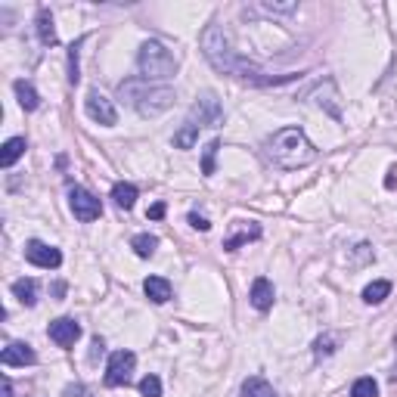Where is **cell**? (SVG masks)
<instances>
[{
  "mask_svg": "<svg viewBox=\"0 0 397 397\" xmlns=\"http://www.w3.org/2000/svg\"><path fill=\"white\" fill-rule=\"evenodd\" d=\"M202 53H205V59L212 62L221 75L239 78V81H252V84H286V81H292V75L274 78V75H264L258 66H252V62H245L236 50H233L227 31H224L221 25H208L205 31H202Z\"/></svg>",
  "mask_w": 397,
  "mask_h": 397,
  "instance_id": "1",
  "label": "cell"
},
{
  "mask_svg": "<svg viewBox=\"0 0 397 397\" xmlns=\"http://www.w3.org/2000/svg\"><path fill=\"white\" fill-rule=\"evenodd\" d=\"M118 97L128 103L130 109H137L143 118H155L165 109L174 106V90L165 87V84H149L143 78H128V81L118 84Z\"/></svg>",
  "mask_w": 397,
  "mask_h": 397,
  "instance_id": "2",
  "label": "cell"
},
{
  "mask_svg": "<svg viewBox=\"0 0 397 397\" xmlns=\"http://www.w3.org/2000/svg\"><path fill=\"white\" fill-rule=\"evenodd\" d=\"M267 155L283 171H298V168H307L310 161H317V146L310 143L301 128H283L267 143Z\"/></svg>",
  "mask_w": 397,
  "mask_h": 397,
  "instance_id": "3",
  "label": "cell"
},
{
  "mask_svg": "<svg viewBox=\"0 0 397 397\" xmlns=\"http://www.w3.org/2000/svg\"><path fill=\"white\" fill-rule=\"evenodd\" d=\"M140 78L149 84H165L168 78L177 75V56L161 41H146L137 53Z\"/></svg>",
  "mask_w": 397,
  "mask_h": 397,
  "instance_id": "4",
  "label": "cell"
},
{
  "mask_svg": "<svg viewBox=\"0 0 397 397\" xmlns=\"http://www.w3.org/2000/svg\"><path fill=\"white\" fill-rule=\"evenodd\" d=\"M190 124H196V128H221L224 124V109H221V99H217L214 90H205L193 103Z\"/></svg>",
  "mask_w": 397,
  "mask_h": 397,
  "instance_id": "5",
  "label": "cell"
},
{
  "mask_svg": "<svg viewBox=\"0 0 397 397\" xmlns=\"http://www.w3.org/2000/svg\"><path fill=\"white\" fill-rule=\"evenodd\" d=\"M68 208H72V214L84 224L97 221V217L103 214V202L93 196L90 190H84V186H68Z\"/></svg>",
  "mask_w": 397,
  "mask_h": 397,
  "instance_id": "6",
  "label": "cell"
},
{
  "mask_svg": "<svg viewBox=\"0 0 397 397\" xmlns=\"http://www.w3.org/2000/svg\"><path fill=\"white\" fill-rule=\"evenodd\" d=\"M134 367H137V357L130 351H115L109 357V367H106V385L109 388H121L130 385L134 379Z\"/></svg>",
  "mask_w": 397,
  "mask_h": 397,
  "instance_id": "7",
  "label": "cell"
},
{
  "mask_svg": "<svg viewBox=\"0 0 397 397\" xmlns=\"http://www.w3.org/2000/svg\"><path fill=\"white\" fill-rule=\"evenodd\" d=\"M84 112H87L97 124H103V128H115V124H118V112H115L112 99H106L99 90L87 93V99H84Z\"/></svg>",
  "mask_w": 397,
  "mask_h": 397,
  "instance_id": "8",
  "label": "cell"
},
{
  "mask_svg": "<svg viewBox=\"0 0 397 397\" xmlns=\"http://www.w3.org/2000/svg\"><path fill=\"white\" fill-rule=\"evenodd\" d=\"M25 261L35 264V267H44V270H56L62 264V255H59V248L47 245L41 239H31L25 245Z\"/></svg>",
  "mask_w": 397,
  "mask_h": 397,
  "instance_id": "9",
  "label": "cell"
},
{
  "mask_svg": "<svg viewBox=\"0 0 397 397\" xmlns=\"http://www.w3.org/2000/svg\"><path fill=\"white\" fill-rule=\"evenodd\" d=\"M47 336H50L53 345H59V348H72L75 341L81 338V323L72 320V317H59V320H53V323H50Z\"/></svg>",
  "mask_w": 397,
  "mask_h": 397,
  "instance_id": "10",
  "label": "cell"
},
{
  "mask_svg": "<svg viewBox=\"0 0 397 397\" xmlns=\"http://www.w3.org/2000/svg\"><path fill=\"white\" fill-rule=\"evenodd\" d=\"M258 236H261V224H255V221H236V224H233V233L224 239V252H239V248L248 245V243H255Z\"/></svg>",
  "mask_w": 397,
  "mask_h": 397,
  "instance_id": "11",
  "label": "cell"
},
{
  "mask_svg": "<svg viewBox=\"0 0 397 397\" xmlns=\"http://www.w3.org/2000/svg\"><path fill=\"white\" fill-rule=\"evenodd\" d=\"M0 363H4V367H31V363H37V354L28 341H10V345L0 351Z\"/></svg>",
  "mask_w": 397,
  "mask_h": 397,
  "instance_id": "12",
  "label": "cell"
},
{
  "mask_svg": "<svg viewBox=\"0 0 397 397\" xmlns=\"http://www.w3.org/2000/svg\"><path fill=\"white\" fill-rule=\"evenodd\" d=\"M248 298H252V307H255V310L267 314V310L274 307V298H276L274 283H270L267 276H258V279L252 283V295H248Z\"/></svg>",
  "mask_w": 397,
  "mask_h": 397,
  "instance_id": "13",
  "label": "cell"
},
{
  "mask_svg": "<svg viewBox=\"0 0 397 397\" xmlns=\"http://www.w3.org/2000/svg\"><path fill=\"white\" fill-rule=\"evenodd\" d=\"M143 292H146V298H149L152 305H165V301L171 298V283L165 276H149L143 283Z\"/></svg>",
  "mask_w": 397,
  "mask_h": 397,
  "instance_id": "14",
  "label": "cell"
},
{
  "mask_svg": "<svg viewBox=\"0 0 397 397\" xmlns=\"http://www.w3.org/2000/svg\"><path fill=\"white\" fill-rule=\"evenodd\" d=\"M239 397H276L274 385L267 382V379L261 376H248L243 382V391H239Z\"/></svg>",
  "mask_w": 397,
  "mask_h": 397,
  "instance_id": "15",
  "label": "cell"
},
{
  "mask_svg": "<svg viewBox=\"0 0 397 397\" xmlns=\"http://www.w3.org/2000/svg\"><path fill=\"white\" fill-rule=\"evenodd\" d=\"M25 155V137H13L4 143V152H0V165L4 168H13L16 161Z\"/></svg>",
  "mask_w": 397,
  "mask_h": 397,
  "instance_id": "16",
  "label": "cell"
},
{
  "mask_svg": "<svg viewBox=\"0 0 397 397\" xmlns=\"http://www.w3.org/2000/svg\"><path fill=\"white\" fill-rule=\"evenodd\" d=\"M13 90H16V97H19V106L25 109V112H35V109L41 106V97H37L35 87H31V81H16Z\"/></svg>",
  "mask_w": 397,
  "mask_h": 397,
  "instance_id": "17",
  "label": "cell"
},
{
  "mask_svg": "<svg viewBox=\"0 0 397 397\" xmlns=\"http://www.w3.org/2000/svg\"><path fill=\"white\" fill-rule=\"evenodd\" d=\"M13 295L25 307H35L37 305V283H35V279H16V283H13Z\"/></svg>",
  "mask_w": 397,
  "mask_h": 397,
  "instance_id": "18",
  "label": "cell"
},
{
  "mask_svg": "<svg viewBox=\"0 0 397 397\" xmlns=\"http://www.w3.org/2000/svg\"><path fill=\"white\" fill-rule=\"evenodd\" d=\"M112 199H115V205H118L121 212H130L134 202H137V186L134 183H115L112 186Z\"/></svg>",
  "mask_w": 397,
  "mask_h": 397,
  "instance_id": "19",
  "label": "cell"
},
{
  "mask_svg": "<svg viewBox=\"0 0 397 397\" xmlns=\"http://www.w3.org/2000/svg\"><path fill=\"white\" fill-rule=\"evenodd\" d=\"M37 35H41V44H47V47L56 44V28H53V16L47 6L37 10Z\"/></svg>",
  "mask_w": 397,
  "mask_h": 397,
  "instance_id": "20",
  "label": "cell"
},
{
  "mask_svg": "<svg viewBox=\"0 0 397 397\" xmlns=\"http://www.w3.org/2000/svg\"><path fill=\"white\" fill-rule=\"evenodd\" d=\"M388 295H391V283H388V279H376V283H369L367 289H363V301H367V305H382Z\"/></svg>",
  "mask_w": 397,
  "mask_h": 397,
  "instance_id": "21",
  "label": "cell"
},
{
  "mask_svg": "<svg viewBox=\"0 0 397 397\" xmlns=\"http://www.w3.org/2000/svg\"><path fill=\"white\" fill-rule=\"evenodd\" d=\"M130 248L137 252V258H152L155 248H159V239L149 236V233H137V236L130 239Z\"/></svg>",
  "mask_w": 397,
  "mask_h": 397,
  "instance_id": "22",
  "label": "cell"
},
{
  "mask_svg": "<svg viewBox=\"0 0 397 397\" xmlns=\"http://www.w3.org/2000/svg\"><path fill=\"white\" fill-rule=\"evenodd\" d=\"M338 336H336V332H326V336H320V338H317L314 341V357H317V360H323V357H332V354H336V348H338Z\"/></svg>",
  "mask_w": 397,
  "mask_h": 397,
  "instance_id": "23",
  "label": "cell"
},
{
  "mask_svg": "<svg viewBox=\"0 0 397 397\" xmlns=\"http://www.w3.org/2000/svg\"><path fill=\"white\" fill-rule=\"evenodd\" d=\"M196 140H199V128L186 121L183 128L174 134V146H177V149H193V146H196Z\"/></svg>",
  "mask_w": 397,
  "mask_h": 397,
  "instance_id": "24",
  "label": "cell"
},
{
  "mask_svg": "<svg viewBox=\"0 0 397 397\" xmlns=\"http://www.w3.org/2000/svg\"><path fill=\"white\" fill-rule=\"evenodd\" d=\"M351 397H379V385H376V379H372V376L357 379L354 388H351Z\"/></svg>",
  "mask_w": 397,
  "mask_h": 397,
  "instance_id": "25",
  "label": "cell"
},
{
  "mask_svg": "<svg viewBox=\"0 0 397 397\" xmlns=\"http://www.w3.org/2000/svg\"><path fill=\"white\" fill-rule=\"evenodd\" d=\"M217 149H221V140H208V146H205V159H202V174H205V177H212V174H214Z\"/></svg>",
  "mask_w": 397,
  "mask_h": 397,
  "instance_id": "26",
  "label": "cell"
},
{
  "mask_svg": "<svg viewBox=\"0 0 397 397\" xmlns=\"http://www.w3.org/2000/svg\"><path fill=\"white\" fill-rule=\"evenodd\" d=\"M140 394H143V397H161V382H159V376H146L143 382H140Z\"/></svg>",
  "mask_w": 397,
  "mask_h": 397,
  "instance_id": "27",
  "label": "cell"
},
{
  "mask_svg": "<svg viewBox=\"0 0 397 397\" xmlns=\"http://www.w3.org/2000/svg\"><path fill=\"white\" fill-rule=\"evenodd\" d=\"M186 221H190V227H193V230H202V233L212 230V224H208L202 214H196V212H190V217H186Z\"/></svg>",
  "mask_w": 397,
  "mask_h": 397,
  "instance_id": "28",
  "label": "cell"
},
{
  "mask_svg": "<svg viewBox=\"0 0 397 397\" xmlns=\"http://www.w3.org/2000/svg\"><path fill=\"white\" fill-rule=\"evenodd\" d=\"M62 394H66V397H93L87 385H68V388H66V391H62Z\"/></svg>",
  "mask_w": 397,
  "mask_h": 397,
  "instance_id": "29",
  "label": "cell"
},
{
  "mask_svg": "<svg viewBox=\"0 0 397 397\" xmlns=\"http://www.w3.org/2000/svg\"><path fill=\"white\" fill-rule=\"evenodd\" d=\"M264 10H270V13H295L298 10V4H264Z\"/></svg>",
  "mask_w": 397,
  "mask_h": 397,
  "instance_id": "30",
  "label": "cell"
},
{
  "mask_svg": "<svg viewBox=\"0 0 397 397\" xmlns=\"http://www.w3.org/2000/svg\"><path fill=\"white\" fill-rule=\"evenodd\" d=\"M149 217L152 221H161V217H165V202H155V205L149 208Z\"/></svg>",
  "mask_w": 397,
  "mask_h": 397,
  "instance_id": "31",
  "label": "cell"
},
{
  "mask_svg": "<svg viewBox=\"0 0 397 397\" xmlns=\"http://www.w3.org/2000/svg\"><path fill=\"white\" fill-rule=\"evenodd\" d=\"M103 348H106V345H103V338H93V351H90V360H97V357L103 354Z\"/></svg>",
  "mask_w": 397,
  "mask_h": 397,
  "instance_id": "32",
  "label": "cell"
},
{
  "mask_svg": "<svg viewBox=\"0 0 397 397\" xmlns=\"http://www.w3.org/2000/svg\"><path fill=\"white\" fill-rule=\"evenodd\" d=\"M385 186H388V190H394V186H397V168H391V171H388V177H385Z\"/></svg>",
  "mask_w": 397,
  "mask_h": 397,
  "instance_id": "33",
  "label": "cell"
},
{
  "mask_svg": "<svg viewBox=\"0 0 397 397\" xmlns=\"http://www.w3.org/2000/svg\"><path fill=\"white\" fill-rule=\"evenodd\" d=\"M4 397H13V382L4 376Z\"/></svg>",
  "mask_w": 397,
  "mask_h": 397,
  "instance_id": "34",
  "label": "cell"
}]
</instances>
